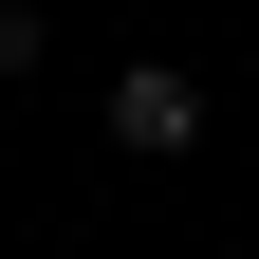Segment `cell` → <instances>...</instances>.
Returning <instances> with one entry per match:
<instances>
[{
    "instance_id": "6da1fadb",
    "label": "cell",
    "mask_w": 259,
    "mask_h": 259,
    "mask_svg": "<svg viewBox=\"0 0 259 259\" xmlns=\"http://www.w3.org/2000/svg\"><path fill=\"white\" fill-rule=\"evenodd\" d=\"M111 148L130 167H185V148H204V74H185V56H130L111 74Z\"/></svg>"
}]
</instances>
